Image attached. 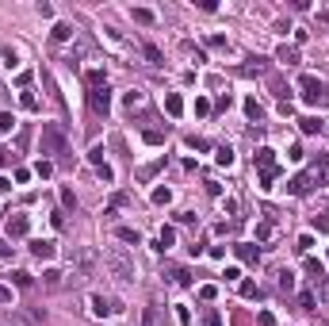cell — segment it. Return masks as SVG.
Here are the masks:
<instances>
[{
	"label": "cell",
	"instance_id": "obj_17",
	"mask_svg": "<svg viewBox=\"0 0 329 326\" xmlns=\"http://www.w3.org/2000/svg\"><path fill=\"white\" fill-rule=\"evenodd\" d=\"M276 61H287V65H295V61H299V50H295V46H280V50H276Z\"/></svg>",
	"mask_w": 329,
	"mask_h": 326
},
{
	"label": "cell",
	"instance_id": "obj_5",
	"mask_svg": "<svg viewBox=\"0 0 329 326\" xmlns=\"http://www.w3.org/2000/svg\"><path fill=\"white\" fill-rule=\"evenodd\" d=\"M39 319H43V311H15L12 307V311L0 319V326H35Z\"/></svg>",
	"mask_w": 329,
	"mask_h": 326
},
{
	"label": "cell",
	"instance_id": "obj_26",
	"mask_svg": "<svg viewBox=\"0 0 329 326\" xmlns=\"http://www.w3.org/2000/svg\"><path fill=\"white\" fill-rule=\"evenodd\" d=\"M142 100H145V96H142V92H138V89H130L127 96H123V104H127V108H138V104H142Z\"/></svg>",
	"mask_w": 329,
	"mask_h": 326
},
{
	"label": "cell",
	"instance_id": "obj_38",
	"mask_svg": "<svg viewBox=\"0 0 329 326\" xmlns=\"http://www.w3.org/2000/svg\"><path fill=\"white\" fill-rule=\"evenodd\" d=\"M61 204H65V208H77V196H73V188H61Z\"/></svg>",
	"mask_w": 329,
	"mask_h": 326
},
{
	"label": "cell",
	"instance_id": "obj_41",
	"mask_svg": "<svg viewBox=\"0 0 329 326\" xmlns=\"http://www.w3.org/2000/svg\"><path fill=\"white\" fill-rule=\"evenodd\" d=\"M299 307H302V311H310V307H314V296H310V292H302V296H299Z\"/></svg>",
	"mask_w": 329,
	"mask_h": 326
},
{
	"label": "cell",
	"instance_id": "obj_8",
	"mask_svg": "<svg viewBox=\"0 0 329 326\" xmlns=\"http://www.w3.org/2000/svg\"><path fill=\"white\" fill-rule=\"evenodd\" d=\"M4 230H8V238H23L31 230V219L27 215H12V219L4 222Z\"/></svg>",
	"mask_w": 329,
	"mask_h": 326
},
{
	"label": "cell",
	"instance_id": "obj_12",
	"mask_svg": "<svg viewBox=\"0 0 329 326\" xmlns=\"http://www.w3.org/2000/svg\"><path fill=\"white\" fill-rule=\"evenodd\" d=\"M253 162H257V165H260V173H264V169H276V154H272L268 146H260L257 154H253Z\"/></svg>",
	"mask_w": 329,
	"mask_h": 326
},
{
	"label": "cell",
	"instance_id": "obj_23",
	"mask_svg": "<svg viewBox=\"0 0 329 326\" xmlns=\"http://www.w3.org/2000/svg\"><path fill=\"white\" fill-rule=\"evenodd\" d=\"M92 311H96V315H111V311H115V303H107L103 296H92Z\"/></svg>",
	"mask_w": 329,
	"mask_h": 326
},
{
	"label": "cell",
	"instance_id": "obj_33",
	"mask_svg": "<svg viewBox=\"0 0 329 326\" xmlns=\"http://www.w3.org/2000/svg\"><path fill=\"white\" fill-rule=\"evenodd\" d=\"M314 230L318 234H329V215H314Z\"/></svg>",
	"mask_w": 329,
	"mask_h": 326
},
{
	"label": "cell",
	"instance_id": "obj_22",
	"mask_svg": "<svg viewBox=\"0 0 329 326\" xmlns=\"http://www.w3.org/2000/svg\"><path fill=\"white\" fill-rule=\"evenodd\" d=\"M43 284H46V288H61L65 280H61V272H57V269H46V272H43Z\"/></svg>",
	"mask_w": 329,
	"mask_h": 326
},
{
	"label": "cell",
	"instance_id": "obj_14",
	"mask_svg": "<svg viewBox=\"0 0 329 326\" xmlns=\"http://www.w3.org/2000/svg\"><path fill=\"white\" fill-rule=\"evenodd\" d=\"M115 238H119V242H127V246H138V242H142V234H138L134 226H115Z\"/></svg>",
	"mask_w": 329,
	"mask_h": 326
},
{
	"label": "cell",
	"instance_id": "obj_52",
	"mask_svg": "<svg viewBox=\"0 0 329 326\" xmlns=\"http://www.w3.org/2000/svg\"><path fill=\"white\" fill-rule=\"evenodd\" d=\"M8 162H12V150H4V146H0V165H8Z\"/></svg>",
	"mask_w": 329,
	"mask_h": 326
},
{
	"label": "cell",
	"instance_id": "obj_19",
	"mask_svg": "<svg viewBox=\"0 0 329 326\" xmlns=\"http://www.w3.org/2000/svg\"><path fill=\"white\" fill-rule=\"evenodd\" d=\"M153 204H157V208H165V204H172V188H165V184H157V188H153Z\"/></svg>",
	"mask_w": 329,
	"mask_h": 326
},
{
	"label": "cell",
	"instance_id": "obj_24",
	"mask_svg": "<svg viewBox=\"0 0 329 326\" xmlns=\"http://www.w3.org/2000/svg\"><path fill=\"white\" fill-rule=\"evenodd\" d=\"M215 162L230 169V165H234V150H230V146H218V150H215Z\"/></svg>",
	"mask_w": 329,
	"mask_h": 326
},
{
	"label": "cell",
	"instance_id": "obj_4",
	"mask_svg": "<svg viewBox=\"0 0 329 326\" xmlns=\"http://www.w3.org/2000/svg\"><path fill=\"white\" fill-rule=\"evenodd\" d=\"M314 184H326V177H322L318 169H314V173H299V177L291 180L287 188H291V192H295V196H306V192H310V188H314Z\"/></svg>",
	"mask_w": 329,
	"mask_h": 326
},
{
	"label": "cell",
	"instance_id": "obj_53",
	"mask_svg": "<svg viewBox=\"0 0 329 326\" xmlns=\"http://www.w3.org/2000/svg\"><path fill=\"white\" fill-rule=\"evenodd\" d=\"M8 188H12V180H8V177H0V192H8Z\"/></svg>",
	"mask_w": 329,
	"mask_h": 326
},
{
	"label": "cell",
	"instance_id": "obj_37",
	"mask_svg": "<svg viewBox=\"0 0 329 326\" xmlns=\"http://www.w3.org/2000/svg\"><path fill=\"white\" fill-rule=\"evenodd\" d=\"M272 180H276V169H264L260 173V188H272Z\"/></svg>",
	"mask_w": 329,
	"mask_h": 326
},
{
	"label": "cell",
	"instance_id": "obj_36",
	"mask_svg": "<svg viewBox=\"0 0 329 326\" xmlns=\"http://www.w3.org/2000/svg\"><path fill=\"white\" fill-rule=\"evenodd\" d=\"M215 296H218V288H215V284H203V288H199V299H207V303H211Z\"/></svg>",
	"mask_w": 329,
	"mask_h": 326
},
{
	"label": "cell",
	"instance_id": "obj_1",
	"mask_svg": "<svg viewBox=\"0 0 329 326\" xmlns=\"http://www.w3.org/2000/svg\"><path fill=\"white\" fill-rule=\"evenodd\" d=\"M69 265H73V272H69V284H81V280H88V276L96 272L100 257H96V250L81 246V250H73V253H69Z\"/></svg>",
	"mask_w": 329,
	"mask_h": 326
},
{
	"label": "cell",
	"instance_id": "obj_40",
	"mask_svg": "<svg viewBox=\"0 0 329 326\" xmlns=\"http://www.w3.org/2000/svg\"><path fill=\"white\" fill-rule=\"evenodd\" d=\"M35 173H39V177H50V173H54V165H50V162H39V165H35Z\"/></svg>",
	"mask_w": 329,
	"mask_h": 326
},
{
	"label": "cell",
	"instance_id": "obj_29",
	"mask_svg": "<svg viewBox=\"0 0 329 326\" xmlns=\"http://www.w3.org/2000/svg\"><path fill=\"white\" fill-rule=\"evenodd\" d=\"M15 127V119H12V111H0V134H8Z\"/></svg>",
	"mask_w": 329,
	"mask_h": 326
},
{
	"label": "cell",
	"instance_id": "obj_2",
	"mask_svg": "<svg viewBox=\"0 0 329 326\" xmlns=\"http://www.w3.org/2000/svg\"><path fill=\"white\" fill-rule=\"evenodd\" d=\"M103 265L111 269V276L119 284H130L134 276H138V272H134V261H130L123 250H115V246H111V250H103Z\"/></svg>",
	"mask_w": 329,
	"mask_h": 326
},
{
	"label": "cell",
	"instance_id": "obj_18",
	"mask_svg": "<svg viewBox=\"0 0 329 326\" xmlns=\"http://www.w3.org/2000/svg\"><path fill=\"white\" fill-rule=\"evenodd\" d=\"M73 35H77V27H73V23H57V27H54V39H57V43H69Z\"/></svg>",
	"mask_w": 329,
	"mask_h": 326
},
{
	"label": "cell",
	"instance_id": "obj_6",
	"mask_svg": "<svg viewBox=\"0 0 329 326\" xmlns=\"http://www.w3.org/2000/svg\"><path fill=\"white\" fill-rule=\"evenodd\" d=\"M43 154H65V138L57 127H43Z\"/></svg>",
	"mask_w": 329,
	"mask_h": 326
},
{
	"label": "cell",
	"instance_id": "obj_13",
	"mask_svg": "<svg viewBox=\"0 0 329 326\" xmlns=\"http://www.w3.org/2000/svg\"><path fill=\"white\" fill-rule=\"evenodd\" d=\"M165 111H169L172 119L184 115V100H180V92H169V96H165Z\"/></svg>",
	"mask_w": 329,
	"mask_h": 326
},
{
	"label": "cell",
	"instance_id": "obj_30",
	"mask_svg": "<svg viewBox=\"0 0 329 326\" xmlns=\"http://www.w3.org/2000/svg\"><path fill=\"white\" fill-rule=\"evenodd\" d=\"M134 23H153V12L149 8H134Z\"/></svg>",
	"mask_w": 329,
	"mask_h": 326
},
{
	"label": "cell",
	"instance_id": "obj_25",
	"mask_svg": "<svg viewBox=\"0 0 329 326\" xmlns=\"http://www.w3.org/2000/svg\"><path fill=\"white\" fill-rule=\"evenodd\" d=\"M245 115H249V119H257V123H260V119H264V108H260L257 100H245Z\"/></svg>",
	"mask_w": 329,
	"mask_h": 326
},
{
	"label": "cell",
	"instance_id": "obj_3",
	"mask_svg": "<svg viewBox=\"0 0 329 326\" xmlns=\"http://www.w3.org/2000/svg\"><path fill=\"white\" fill-rule=\"evenodd\" d=\"M299 89H302V100H306V104H326L329 100V92H326V85H322V81H318V77H299Z\"/></svg>",
	"mask_w": 329,
	"mask_h": 326
},
{
	"label": "cell",
	"instance_id": "obj_42",
	"mask_svg": "<svg viewBox=\"0 0 329 326\" xmlns=\"http://www.w3.org/2000/svg\"><path fill=\"white\" fill-rule=\"evenodd\" d=\"M310 250H314V238H310V234L299 238V253H310Z\"/></svg>",
	"mask_w": 329,
	"mask_h": 326
},
{
	"label": "cell",
	"instance_id": "obj_21",
	"mask_svg": "<svg viewBox=\"0 0 329 326\" xmlns=\"http://www.w3.org/2000/svg\"><path fill=\"white\" fill-rule=\"evenodd\" d=\"M169 276H172V284H176V288H188V284H191V272H188V269H172Z\"/></svg>",
	"mask_w": 329,
	"mask_h": 326
},
{
	"label": "cell",
	"instance_id": "obj_35",
	"mask_svg": "<svg viewBox=\"0 0 329 326\" xmlns=\"http://www.w3.org/2000/svg\"><path fill=\"white\" fill-rule=\"evenodd\" d=\"M142 138L149 142V146H161V142H165V134H161V131H145Z\"/></svg>",
	"mask_w": 329,
	"mask_h": 326
},
{
	"label": "cell",
	"instance_id": "obj_7",
	"mask_svg": "<svg viewBox=\"0 0 329 326\" xmlns=\"http://www.w3.org/2000/svg\"><path fill=\"white\" fill-rule=\"evenodd\" d=\"M88 108H92L96 115H107V111H111V96H107V85H103V89H88Z\"/></svg>",
	"mask_w": 329,
	"mask_h": 326
},
{
	"label": "cell",
	"instance_id": "obj_9",
	"mask_svg": "<svg viewBox=\"0 0 329 326\" xmlns=\"http://www.w3.org/2000/svg\"><path fill=\"white\" fill-rule=\"evenodd\" d=\"M234 253L241 257L245 265H257V261H260V250H257V246H249V242H237V246H234Z\"/></svg>",
	"mask_w": 329,
	"mask_h": 326
},
{
	"label": "cell",
	"instance_id": "obj_45",
	"mask_svg": "<svg viewBox=\"0 0 329 326\" xmlns=\"http://www.w3.org/2000/svg\"><path fill=\"white\" fill-rule=\"evenodd\" d=\"M176 319H180V326H191V315H188V307H176Z\"/></svg>",
	"mask_w": 329,
	"mask_h": 326
},
{
	"label": "cell",
	"instance_id": "obj_10",
	"mask_svg": "<svg viewBox=\"0 0 329 326\" xmlns=\"http://www.w3.org/2000/svg\"><path fill=\"white\" fill-rule=\"evenodd\" d=\"M241 73L245 77H264V73H268V58H249L241 65Z\"/></svg>",
	"mask_w": 329,
	"mask_h": 326
},
{
	"label": "cell",
	"instance_id": "obj_15",
	"mask_svg": "<svg viewBox=\"0 0 329 326\" xmlns=\"http://www.w3.org/2000/svg\"><path fill=\"white\" fill-rule=\"evenodd\" d=\"M299 127H302V134H318V131H326V123H322V119H314V115L299 119Z\"/></svg>",
	"mask_w": 329,
	"mask_h": 326
},
{
	"label": "cell",
	"instance_id": "obj_44",
	"mask_svg": "<svg viewBox=\"0 0 329 326\" xmlns=\"http://www.w3.org/2000/svg\"><path fill=\"white\" fill-rule=\"evenodd\" d=\"M161 165H165V162H153V165H145V169H142V180H149V177H153V173L161 169Z\"/></svg>",
	"mask_w": 329,
	"mask_h": 326
},
{
	"label": "cell",
	"instance_id": "obj_50",
	"mask_svg": "<svg viewBox=\"0 0 329 326\" xmlns=\"http://www.w3.org/2000/svg\"><path fill=\"white\" fill-rule=\"evenodd\" d=\"M8 257H12V246H8V242H0V261H8Z\"/></svg>",
	"mask_w": 329,
	"mask_h": 326
},
{
	"label": "cell",
	"instance_id": "obj_48",
	"mask_svg": "<svg viewBox=\"0 0 329 326\" xmlns=\"http://www.w3.org/2000/svg\"><path fill=\"white\" fill-rule=\"evenodd\" d=\"M0 303H12V288L8 284H0Z\"/></svg>",
	"mask_w": 329,
	"mask_h": 326
},
{
	"label": "cell",
	"instance_id": "obj_16",
	"mask_svg": "<svg viewBox=\"0 0 329 326\" xmlns=\"http://www.w3.org/2000/svg\"><path fill=\"white\" fill-rule=\"evenodd\" d=\"M85 81H88V89H103V85H107V73H103V69H88Z\"/></svg>",
	"mask_w": 329,
	"mask_h": 326
},
{
	"label": "cell",
	"instance_id": "obj_11",
	"mask_svg": "<svg viewBox=\"0 0 329 326\" xmlns=\"http://www.w3.org/2000/svg\"><path fill=\"white\" fill-rule=\"evenodd\" d=\"M31 253H35L39 261H50V257L57 253V246H54V242H43V238H39V242H31Z\"/></svg>",
	"mask_w": 329,
	"mask_h": 326
},
{
	"label": "cell",
	"instance_id": "obj_31",
	"mask_svg": "<svg viewBox=\"0 0 329 326\" xmlns=\"http://www.w3.org/2000/svg\"><path fill=\"white\" fill-rule=\"evenodd\" d=\"M272 234H276V226H272V222H260V226H257V238H260V242H268Z\"/></svg>",
	"mask_w": 329,
	"mask_h": 326
},
{
	"label": "cell",
	"instance_id": "obj_34",
	"mask_svg": "<svg viewBox=\"0 0 329 326\" xmlns=\"http://www.w3.org/2000/svg\"><path fill=\"white\" fill-rule=\"evenodd\" d=\"M145 58L153 61V65H161V50H157V46H153V43H145Z\"/></svg>",
	"mask_w": 329,
	"mask_h": 326
},
{
	"label": "cell",
	"instance_id": "obj_28",
	"mask_svg": "<svg viewBox=\"0 0 329 326\" xmlns=\"http://www.w3.org/2000/svg\"><path fill=\"white\" fill-rule=\"evenodd\" d=\"M241 296H245V299H257V296H260V288H257L253 280H241Z\"/></svg>",
	"mask_w": 329,
	"mask_h": 326
},
{
	"label": "cell",
	"instance_id": "obj_43",
	"mask_svg": "<svg viewBox=\"0 0 329 326\" xmlns=\"http://www.w3.org/2000/svg\"><path fill=\"white\" fill-rule=\"evenodd\" d=\"M4 61H8V69H15V65H19V54H15V50H4Z\"/></svg>",
	"mask_w": 329,
	"mask_h": 326
},
{
	"label": "cell",
	"instance_id": "obj_46",
	"mask_svg": "<svg viewBox=\"0 0 329 326\" xmlns=\"http://www.w3.org/2000/svg\"><path fill=\"white\" fill-rule=\"evenodd\" d=\"M31 180V169H15V184H27Z\"/></svg>",
	"mask_w": 329,
	"mask_h": 326
},
{
	"label": "cell",
	"instance_id": "obj_47",
	"mask_svg": "<svg viewBox=\"0 0 329 326\" xmlns=\"http://www.w3.org/2000/svg\"><path fill=\"white\" fill-rule=\"evenodd\" d=\"M23 108H27V111H35V108H39V100H35L31 92H23Z\"/></svg>",
	"mask_w": 329,
	"mask_h": 326
},
{
	"label": "cell",
	"instance_id": "obj_49",
	"mask_svg": "<svg viewBox=\"0 0 329 326\" xmlns=\"http://www.w3.org/2000/svg\"><path fill=\"white\" fill-rule=\"evenodd\" d=\"M207 326H222V315H218V311H211V315H207Z\"/></svg>",
	"mask_w": 329,
	"mask_h": 326
},
{
	"label": "cell",
	"instance_id": "obj_51",
	"mask_svg": "<svg viewBox=\"0 0 329 326\" xmlns=\"http://www.w3.org/2000/svg\"><path fill=\"white\" fill-rule=\"evenodd\" d=\"M318 23H322V27H329V8H322V12H318Z\"/></svg>",
	"mask_w": 329,
	"mask_h": 326
},
{
	"label": "cell",
	"instance_id": "obj_27",
	"mask_svg": "<svg viewBox=\"0 0 329 326\" xmlns=\"http://www.w3.org/2000/svg\"><path fill=\"white\" fill-rule=\"evenodd\" d=\"M88 162L96 165V169H103V146H92V150H88Z\"/></svg>",
	"mask_w": 329,
	"mask_h": 326
},
{
	"label": "cell",
	"instance_id": "obj_20",
	"mask_svg": "<svg viewBox=\"0 0 329 326\" xmlns=\"http://www.w3.org/2000/svg\"><path fill=\"white\" fill-rule=\"evenodd\" d=\"M172 242H176V234H172V226H161V234H157V250L165 253L172 246Z\"/></svg>",
	"mask_w": 329,
	"mask_h": 326
},
{
	"label": "cell",
	"instance_id": "obj_32",
	"mask_svg": "<svg viewBox=\"0 0 329 326\" xmlns=\"http://www.w3.org/2000/svg\"><path fill=\"white\" fill-rule=\"evenodd\" d=\"M12 284L15 288H31V272H12Z\"/></svg>",
	"mask_w": 329,
	"mask_h": 326
},
{
	"label": "cell",
	"instance_id": "obj_39",
	"mask_svg": "<svg viewBox=\"0 0 329 326\" xmlns=\"http://www.w3.org/2000/svg\"><path fill=\"white\" fill-rule=\"evenodd\" d=\"M280 288H283V292H291V288H295V276H291V272H280Z\"/></svg>",
	"mask_w": 329,
	"mask_h": 326
}]
</instances>
